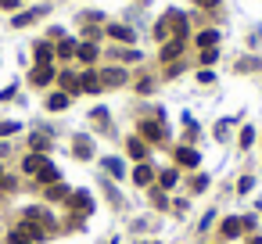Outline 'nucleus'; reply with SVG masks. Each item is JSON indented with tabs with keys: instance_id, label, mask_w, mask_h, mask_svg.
Listing matches in <instances>:
<instances>
[{
	"instance_id": "nucleus-1",
	"label": "nucleus",
	"mask_w": 262,
	"mask_h": 244,
	"mask_svg": "<svg viewBox=\"0 0 262 244\" xmlns=\"http://www.w3.org/2000/svg\"><path fill=\"white\" fill-rule=\"evenodd\" d=\"M176 162L183 165V169H197V162H201V155H197L194 147H180V151H176Z\"/></svg>"
},
{
	"instance_id": "nucleus-2",
	"label": "nucleus",
	"mask_w": 262,
	"mask_h": 244,
	"mask_svg": "<svg viewBox=\"0 0 262 244\" xmlns=\"http://www.w3.org/2000/svg\"><path fill=\"white\" fill-rule=\"evenodd\" d=\"M140 133L147 136V140H155V144H158V140H165V129L158 126V122H140Z\"/></svg>"
},
{
	"instance_id": "nucleus-3",
	"label": "nucleus",
	"mask_w": 262,
	"mask_h": 244,
	"mask_svg": "<svg viewBox=\"0 0 262 244\" xmlns=\"http://www.w3.org/2000/svg\"><path fill=\"white\" fill-rule=\"evenodd\" d=\"M79 90H86V94H97V90H101L97 72H83V75H79Z\"/></svg>"
},
{
	"instance_id": "nucleus-4",
	"label": "nucleus",
	"mask_w": 262,
	"mask_h": 244,
	"mask_svg": "<svg viewBox=\"0 0 262 244\" xmlns=\"http://www.w3.org/2000/svg\"><path fill=\"white\" fill-rule=\"evenodd\" d=\"M51 79H54V68H51V65H36V68H33V83H36V86H47Z\"/></svg>"
},
{
	"instance_id": "nucleus-5",
	"label": "nucleus",
	"mask_w": 262,
	"mask_h": 244,
	"mask_svg": "<svg viewBox=\"0 0 262 244\" xmlns=\"http://www.w3.org/2000/svg\"><path fill=\"white\" fill-rule=\"evenodd\" d=\"M122 79H126V72H122V68H108V72H101V86H119Z\"/></svg>"
},
{
	"instance_id": "nucleus-6",
	"label": "nucleus",
	"mask_w": 262,
	"mask_h": 244,
	"mask_svg": "<svg viewBox=\"0 0 262 244\" xmlns=\"http://www.w3.org/2000/svg\"><path fill=\"white\" fill-rule=\"evenodd\" d=\"M151 180H155V169H151V165H136V169H133V183H140V187H147Z\"/></svg>"
},
{
	"instance_id": "nucleus-7",
	"label": "nucleus",
	"mask_w": 262,
	"mask_h": 244,
	"mask_svg": "<svg viewBox=\"0 0 262 244\" xmlns=\"http://www.w3.org/2000/svg\"><path fill=\"white\" fill-rule=\"evenodd\" d=\"M241 230H244L241 216H230V219H223V237H237Z\"/></svg>"
},
{
	"instance_id": "nucleus-8",
	"label": "nucleus",
	"mask_w": 262,
	"mask_h": 244,
	"mask_svg": "<svg viewBox=\"0 0 262 244\" xmlns=\"http://www.w3.org/2000/svg\"><path fill=\"white\" fill-rule=\"evenodd\" d=\"M180 51H183V36H176V40H169L165 47H162V58H165V61H173V58H176Z\"/></svg>"
},
{
	"instance_id": "nucleus-9",
	"label": "nucleus",
	"mask_w": 262,
	"mask_h": 244,
	"mask_svg": "<svg viewBox=\"0 0 262 244\" xmlns=\"http://www.w3.org/2000/svg\"><path fill=\"white\" fill-rule=\"evenodd\" d=\"M36 176H40V183H47V187H51V183H58V169H54V165H51V162H43Z\"/></svg>"
},
{
	"instance_id": "nucleus-10",
	"label": "nucleus",
	"mask_w": 262,
	"mask_h": 244,
	"mask_svg": "<svg viewBox=\"0 0 262 244\" xmlns=\"http://www.w3.org/2000/svg\"><path fill=\"white\" fill-rule=\"evenodd\" d=\"M75 58H79V61H86V65H90V61L97 58V47H94V43H79V47H75Z\"/></svg>"
},
{
	"instance_id": "nucleus-11",
	"label": "nucleus",
	"mask_w": 262,
	"mask_h": 244,
	"mask_svg": "<svg viewBox=\"0 0 262 244\" xmlns=\"http://www.w3.org/2000/svg\"><path fill=\"white\" fill-rule=\"evenodd\" d=\"M47 108H51V112L68 108V94H65V90H61V94H51V97H47Z\"/></svg>"
},
{
	"instance_id": "nucleus-12",
	"label": "nucleus",
	"mask_w": 262,
	"mask_h": 244,
	"mask_svg": "<svg viewBox=\"0 0 262 244\" xmlns=\"http://www.w3.org/2000/svg\"><path fill=\"white\" fill-rule=\"evenodd\" d=\"M61 86H65V94H79V75L61 72Z\"/></svg>"
},
{
	"instance_id": "nucleus-13",
	"label": "nucleus",
	"mask_w": 262,
	"mask_h": 244,
	"mask_svg": "<svg viewBox=\"0 0 262 244\" xmlns=\"http://www.w3.org/2000/svg\"><path fill=\"white\" fill-rule=\"evenodd\" d=\"M51 61H54V51L47 43H36V65H51Z\"/></svg>"
},
{
	"instance_id": "nucleus-14",
	"label": "nucleus",
	"mask_w": 262,
	"mask_h": 244,
	"mask_svg": "<svg viewBox=\"0 0 262 244\" xmlns=\"http://www.w3.org/2000/svg\"><path fill=\"white\" fill-rule=\"evenodd\" d=\"M47 197H51V201H65V197H68V187H65V183H51V187H47Z\"/></svg>"
},
{
	"instance_id": "nucleus-15",
	"label": "nucleus",
	"mask_w": 262,
	"mask_h": 244,
	"mask_svg": "<svg viewBox=\"0 0 262 244\" xmlns=\"http://www.w3.org/2000/svg\"><path fill=\"white\" fill-rule=\"evenodd\" d=\"M68 201H72L75 208H79V212H90V208H94V201H90V194H68Z\"/></svg>"
},
{
	"instance_id": "nucleus-16",
	"label": "nucleus",
	"mask_w": 262,
	"mask_h": 244,
	"mask_svg": "<svg viewBox=\"0 0 262 244\" xmlns=\"http://www.w3.org/2000/svg\"><path fill=\"white\" fill-rule=\"evenodd\" d=\"M43 162H47V158H43V155H29V158L22 162V169H25V173H33V176H36V173H40V165H43Z\"/></svg>"
},
{
	"instance_id": "nucleus-17",
	"label": "nucleus",
	"mask_w": 262,
	"mask_h": 244,
	"mask_svg": "<svg viewBox=\"0 0 262 244\" xmlns=\"http://www.w3.org/2000/svg\"><path fill=\"white\" fill-rule=\"evenodd\" d=\"M108 33H112L115 40H126V43L133 40V29H126V25H112V29H108Z\"/></svg>"
},
{
	"instance_id": "nucleus-18",
	"label": "nucleus",
	"mask_w": 262,
	"mask_h": 244,
	"mask_svg": "<svg viewBox=\"0 0 262 244\" xmlns=\"http://www.w3.org/2000/svg\"><path fill=\"white\" fill-rule=\"evenodd\" d=\"M75 155H79V158H90V140H86V136L75 140Z\"/></svg>"
},
{
	"instance_id": "nucleus-19",
	"label": "nucleus",
	"mask_w": 262,
	"mask_h": 244,
	"mask_svg": "<svg viewBox=\"0 0 262 244\" xmlns=\"http://www.w3.org/2000/svg\"><path fill=\"white\" fill-rule=\"evenodd\" d=\"M104 169L112 173V176H122V162L119 158H104Z\"/></svg>"
},
{
	"instance_id": "nucleus-20",
	"label": "nucleus",
	"mask_w": 262,
	"mask_h": 244,
	"mask_svg": "<svg viewBox=\"0 0 262 244\" xmlns=\"http://www.w3.org/2000/svg\"><path fill=\"white\" fill-rule=\"evenodd\" d=\"M215 40H219L215 33H201V36H197V43H201L205 51H212V47H215Z\"/></svg>"
},
{
	"instance_id": "nucleus-21",
	"label": "nucleus",
	"mask_w": 262,
	"mask_h": 244,
	"mask_svg": "<svg viewBox=\"0 0 262 244\" xmlns=\"http://www.w3.org/2000/svg\"><path fill=\"white\" fill-rule=\"evenodd\" d=\"M75 47H79V43L65 40V43H61V47H58V54H61V58H72V54H75Z\"/></svg>"
},
{
	"instance_id": "nucleus-22",
	"label": "nucleus",
	"mask_w": 262,
	"mask_h": 244,
	"mask_svg": "<svg viewBox=\"0 0 262 244\" xmlns=\"http://www.w3.org/2000/svg\"><path fill=\"white\" fill-rule=\"evenodd\" d=\"M130 155H133V158H144V155H147V147H144L140 140H130Z\"/></svg>"
},
{
	"instance_id": "nucleus-23",
	"label": "nucleus",
	"mask_w": 262,
	"mask_h": 244,
	"mask_svg": "<svg viewBox=\"0 0 262 244\" xmlns=\"http://www.w3.org/2000/svg\"><path fill=\"white\" fill-rule=\"evenodd\" d=\"M162 187H165V190H169V187H176V173H173V169L162 173Z\"/></svg>"
},
{
	"instance_id": "nucleus-24",
	"label": "nucleus",
	"mask_w": 262,
	"mask_h": 244,
	"mask_svg": "<svg viewBox=\"0 0 262 244\" xmlns=\"http://www.w3.org/2000/svg\"><path fill=\"white\" fill-rule=\"evenodd\" d=\"M252 183H255L252 176H241V180H237V190H241V194H248V190H252Z\"/></svg>"
},
{
	"instance_id": "nucleus-25",
	"label": "nucleus",
	"mask_w": 262,
	"mask_h": 244,
	"mask_svg": "<svg viewBox=\"0 0 262 244\" xmlns=\"http://www.w3.org/2000/svg\"><path fill=\"white\" fill-rule=\"evenodd\" d=\"M7 133H18V122H0V136H7Z\"/></svg>"
},
{
	"instance_id": "nucleus-26",
	"label": "nucleus",
	"mask_w": 262,
	"mask_h": 244,
	"mask_svg": "<svg viewBox=\"0 0 262 244\" xmlns=\"http://www.w3.org/2000/svg\"><path fill=\"white\" fill-rule=\"evenodd\" d=\"M36 14H40V11H29V14H18V18H14V25H29V22L36 18Z\"/></svg>"
},
{
	"instance_id": "nucleus-27",
	"label": "nucleus",
	"mask_w": 262,
	"mask_h": 244,
	"mask_svg": "<svg viewBox=\"0 0 262 244\" xmlns=\"http://www.w3.org/2000/svg\"><path fill=\"white\" fill-rule=\"evenodd\" d=\"M47 144H51V140H47V136H43V133H36V136H33V147H36V151H43Z\"/></svg>"
},
{
	"instance_id": "nucleus-28",
	"label": "nucleus",
	"mask_w": 262,
	"mask_h": 244,
	"mask_svg": "<svg viewBox=\"0 0 262 244\" xmlns=\"http://www.w3.org/2000/svg\"><path fill=\"white\" fill-rule=\"evenodd\" d=\"M11 244H33V241H29L22 230H14V234H11Z\"/></svg>"
},
{
	"instance_id": "nucleus-29",
	"label": "nucleus",
	"mask_w": 262,
	"mask_h": 244,
	"mask_svg": "<svg viewBox=\"0 0 262 244\" xmlns=\"http://www.w3.org/2000/svg\"><path fill=\"white\" fill-rule=\"evenodd\" d=\"M252 136H255V129H244V133H241V147H248V144H252Z\"/></svg>"
},
{
	"instance_id": "nucleus-30",
	"label": "nucleus",
	"mask_w": 262,
	"mask_h": 244,
	"mask_svg": "<svg viewBox=\"0 0 262 244\" xmlns=\"http://www.w3.org/2000/svg\"><path fill=\"white\" fill-rule=\"evenodd\" d=\"M201 61H205V65H212V61H215V47H212V51H201Z\"/></svg>"
},
{
	"instance_id": "nucleus-31",
	"label": "nucleus",
	"mask_w": 262,
	"mask_h": 244,
	"mask_svg": "<svg viewBox=\"0 0 262 244\" xmlns=\"http://www.w3.org/2000/svg\"><path fill=\"white\" fill-rule=\"evenodd\" d=\"M0 7H4V11H14V7H18V0H0Z\"/></svg>"
},
{
	"instance_id": "nucleus-32",
	"label": "nucleus",
	"mask_w": 262,
	"mask_h": 244,
	"mask_svg": "<svg viewBox=\"0 0 262 244\" xmlns=\"http://www.w3.org/2000/svg\"><path fill=\"white\" fill-rule=\"evenodd\" d=\"M197 4H201V7H215L219 0H197Z\"/></svg>"
},
{
	"instance_id": "nucleus-33",
	"label": "nucleus",
	"mask_w": 262,
	"mask_h": 244,
	"mask_svg": "<svg viewBox=\"0 0 262 244\" xmlns=\"http://www.w3.org/2000/svg\"><path fill=\"white\" fill-rule=\"evenodd\" d=\"M252 244H262V237H255V241H252Z\"/></svg>"
},
{
	"instance_id": "nucleus-34",
	"label": "nucleus",
	"mask_w": 262,
	"mask_h": 244,
	"mask_svg": "<svg viewBox=\"0 0 262 244\" xmlns=\"http://www.w3.org/2000/svg\"><path fill=\"white\" fill-rule=\"evenodd\" d=\"M0 180H4V169H0Z\"/></svg>"
}]
</instances>
